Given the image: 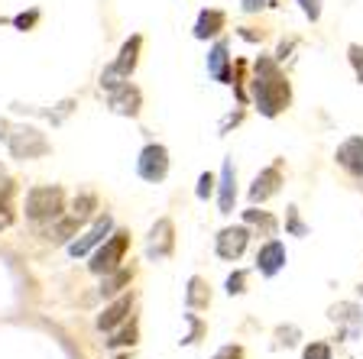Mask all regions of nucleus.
<instances>
[{"mask_svg": "<svg viewBox=\"0 0 363 359\" xmlns=\"http://www.w3.org/2000/svg\"><path fill=\"white\" fill-rule=\"evenodd\" d=\"M250 101L259 110V117L276 120L292 107V84L279 68L276 55H259L253 62V81H250Z\"/></svg>", "mask_w": 363, "mask_h": 359, "instance_id": "obj_1", "label": "nucleus"}, {"mask_svg": "<svg viewBox=\"0 0 363 359\" xmlns=\"http://www.w3.org/2000/svg\"><path fill=\"white\" fill-rule=\"evenodd\" d=\"M0 142L7 146V152L20 162L30 159H43L52 152V142L45 139V133L30 123H13V120H0Z\"/></svg>", "mask_w": 363, "mask_h": 359, "instance_id": "obj_2", "label": "nucleus"}, {"mask_svg": "<svg viewBox=\"0 0 363 359\" xmlns=\"http://www.w3.org/2000/svg\"><path fill=\"white\" fill-rule=\"evenodd\" d=\"M62 210H65L62 185H36L23 198V214L33 224H52L55 217H62Z\"/></svg>", "mask_w": 363, "mask_h": 359, "instance_id": "obj_3", "label": "nucleus"}, {"mask_svg": "<svg viewBox=\"0 0 363 359\" xmlns=\"http://www.w3.org/2000/svg\"><path fill=\"white\" fill-rule=\"evenodd\" d=\"M140 52H143V36H140V33H133V36H130L127 42L121 45L117 59H113L111 65L101 72V88H104V91H113L117 84L130 81V75H133L136 65H140Z\"/></svg>", "mask_w": 363, "mask_h": 359, "instance_id": "obj_4", "label": "nucleus"}, {"mask_svg": "<svg viewBox=\"0 0 363 359\" xmlns=\"http://www.w3.org/2000/svg\"><path fill=\"white\" fill-rule=\"evenodd\" d=\"M127 249H130V233L127 230H113L111 237L91 253L88 269L94 272V275H107V272L121 269L123 259H127Z\"/></svg>", "mask_w": 363, "mask_h": 359, "instance_id": "obj_5", "label": "nucleus"}, {"mask_svg": "<svg viewBox=\"0 0 363 359\" xmlns=\"http://www.w3.org/2000/svg\"><path fill=\"white\" fill-rule=\"evenodd\" d=\"M136 175L150 185H162L169 178V149L162 142H146L136 156Z\"/></svg>", "mask_w": 363, "mask_h": 359, "instance_id": "obj_6", "label": "nucleus"}, {"mask_svg": "<svg viewBox=\"0 0 363 359\" xmlns=\"http://www.w3.org/2000/svg\"><path fill=\"white\" fill-rule=\"evenodd\" d=\"M286 185V159H276L253 178L250 185V204H266L269 198H276Z\"/></svg>", "mask_w": 363, "mask_h": 359, "instance_id": "obj_7", "label": "nucleus"}, {"mask_svg": "<svg viewBox=\"0 0 363 359\" xmlns=\"http://www.w3.org/2000/svg\"><path fill=\"white\" fill-rule=\"evenodd\" d=\"M250 237H253V230H250L247 224L224 227V230H220L218 237H214V253H218V259H224V262H237L243 253H247Z\"/></svg>", "mask_w": 363, "mask_h": 359, "instance_id": "obj_8", "label": "nucleus"}, {"mask_svg": "<svg viewBox=\"0 0 363 359\" xmlns=\"http://www.w3.org/2000/svg\"><path fill=\"white\" fill-rule=\"evenodd\" d=\"M172 253H175V224H172V217H159L152 224L150 237H146V256L152 262H162Z\"/></svg>", "mask_w": 363, "mask_h": 359, "instance_id": "obj_9", "label": "nucleus"}, {"mask_svg": "<svg viewBox=\"0 0 363 359\" xmlns=\"http://www.w3.org/2000/svg\"><path fill=\"white\" fill-rule=\"evenodd\" d=\"M111 233H113V217H111V214H98V217H94V224H91L82 237L68 243V253L75 256V259H82V256H88L94 246H101Z\"/></svg>", "mask_w": 363, "mask_h": 359, "instance_id": "obj_10", "label": "nucleus"}, {"mask_svg": "<svg viewBox=\"0 0 363 359\" xmlns=\"http://www.w3.org/2000/svg\"><path fill=\"white\" fill-rule=\"evenodd\" d=\"M107 107L117 117H140V110H143V91L130 81L117 84L113 91H107Z\"/></svg>", "mask_w": 363, "mask_h": 359, "instance_id": "obj_11", "label": "nucleus"}, {"mask_svg": "<svg viewBox=\"0 0 363 359\" xmlns=\"http://www.w3.org/2000/svg\"><path fill=\"white\" fill-rule=\"evenodd\" d=\"M334 162L340 172H347L354 181H363V136H347L334 149Z\"/></svg>", "mask_w": 363, "mask_h": 359, "instance_id": "obj_12", "label": "nucleus"}, {"mask_svg": "<svg viewBox=\"0 0 363 359\" xmlns=\"http://www.w3.org/2000/svg\"><path fill=\"white\" fill-rule=\"evenodd\" d=\"M286 243H282V239H266L263 246L257 249V272L263 278H272V275H279L282 269H286Z\"/></svg>", "mask_w": 363, "mask_h": 359, "instance_id": "obj_13", "label": "nucleus"}, {"mask_svg": "<svg viewBox=\"0 0 363 359\" xmlns=\"http://www.w3.org/2000/svg\"><path fill=\"white\" fill-rule=\"evenodd\" d=\"M208 75L218 84H230V78H234V55H230V42L227 39H218L208 49Z\"/></svg>", "mask_w": 363, "mask_h": 359, "instance_id": "obj_14", "label": "nucleus"}, {"mask_svg": "<svg viewBox=\"0 0 363 359\" xmlns=\"http://www.w3.org/2000/svg\"><path fill=\"white\" fill-rule=\"evenodd\" d=\"M328 317H331L334 324H344L340 340H354L363 330V311H360V304H354V301H337V304H331L328 307Z\"/></svg>", "mask_w": 363, "mask_h": 359, "instance_id": "obj_15", "label": "nucleus"}, {"mask_svg": "<svg viewBox=\"0 0 363 359\" xmlns=\"http://www.w3.org/2000/svg\"><path fill=\"white\" fill-rule=\"evenodd\" d=\"M234 204H237V169H234V159H224L220 165V175H218V214H234Z\"/></svg>", "mask_w": 363, "mask_h": 359, "instance_id": "obj_16", "label": "nucleus"}, {"mask_svg": "<svg viewBox=\"0 0 363 359\" xmlns=\"http://www.w3.org/2000/svg\"><path fill=\"white\" fill-rule=\"evenodd\" d=\"M133 301H136L133 292H121V295H117V298L104 307V314L98 317V330L111 334V330H117L121 324H127V314L133 311Z\"/></svg>", "mask_w": 363, "mask_h": 359, "instance_id": "obj_17", "label": "nucleus"}, {"mask_svg": "<svg viewBox=\"0 0 363 359\" xmlns=\"http://www.w3.org/2000/svg\"><path fill=\"white\" fill-rule=\"evenodd\" d=\"M224 30H227V13H224V10L204 7L201 13H198V20H195V30H191V36L204 42V39H218Z\"/></svg>", "mask_w": 363, "mask_h": 359, "instance_id": "obj_18", "label": "nucleus"}, {"mask_svg": "<svg viewBox=\"0 0 363 359\" xmlns=\"http://www.w3.org/2000/svg\"><path fill=\"white\" fill-rule=\"evenodd\" d=\"M243 224L257 233V237H266V239H272L276 233H279V220L272 217L269 210H259L257 204H253L250 210H243Z\"/></svg>", "mask_w": 363, "mask_h": 359, "instance_id": "obj_19", "label": "nucleus"}, {"mask_svg": "<svg viewBox=\"0 0 363 359\" xmlns=\"http://www.w3.org/2000/svg\"><path fill=\"white\" fill-rule=\"evenodd\" d=\"M185 304H189V311H204V307H211V285L204 282L201 275L189 278V285H185Z\"/></svg>", "mask_w": 363, "mask_h": 359, "instance_id": "obj_20", "label": "nucleus"}, {"mask_svg": "<svg viewBox=\"0 0 363 359\" xmlns=\"http://www.w3.org/2000/svg\"><path fill=\"white\" fill-rule=\"evenodd\" d=\"M130 282H133V266H130V269L121 266V269L101 275V298H117L123 288H130Z\"/></svg>", "mask_w": 363, "mask_h": 359, "instance_id": "obj_21", "label": "nucleus"}, {"mask_svg": "<svg viewBox=\"0 0 363 359\" xmlns=\"http://www.w3.org/2000/svg\"><path fill=\"white\" fill-rule=\"evenodd\" d=\"M82 230V220L75 217V214H62V217L52 220V230H49V239H55V243H72V237Z\"/></svg>", "mask_w": 363, "mask_h": 359, "instance_id": "obj_22", "label": "nucleus"}, {"mask_svg": "<svg viewBox=\"0 0 363 359\" xmlns=\"http://www.w3.org/2000/svg\"><path fill=\"white\" fill-rule=\"evenodd\" d=\"M72 214H75L82 224L91 217H98V195H94V191H82V195L72 201Z\"/></svg>", "mask_w": 363, "mask_h": 359, "instance_id": "obj_23", "label": "nucleus"}, {"mask_svg": "<svg viewBox=\"0 0 363 359\" xmlns=\"http://www.w3.org/2000/svg\"><path fill=\"white\" fill-rule=\"evenodd\" d=\"M10 198H13V181L4 178L0 181V230H7L13 224V204H10Z\"/></svg>", "mask_w": 363, "mask_h": 359, "instance_id": "obj_24", "label": "nucleus"}, {"mask_svg": "<svg viewBox=\"0 0 363 359\" xmlns=\"http://www.w3.org/2000/svg\"><path fill=\"white\" fill-rule=\"evenodd\" d=\"M136 337H140V330H136V321H130V324H123L117 334H111L107 346H111V350H117V346H136Z\"/></svg>", "mask_w": 363, "mask_h": 359, "instance_id": "obj_25", "label": "nucleus"}, {"mask_svg": "<svg viewBox=\"0 0 363 359\" xmlns=\"http://www.w3.org/2000/svg\"><path fill=\"white\" fill-rule=\"evenodd\" d=\"M286 233L289 237H308L311 233V227L298 217V207H295V204H289L286 207Z\"/></svg>", "mask_w": 363, "mask_h": 359, "instance_id": "obj_26", "label": "nucleus"}, {"mask_svg": "<svg viewBox=\"0 0 363 359\" xmlns=\"http://www.w3.org/2000/svg\"><path fill=\"white\" fill-rule=\"evenodd\" d=\"M214 191H218V175H211V172H201V175H198V188H195V198H198V201H208Z\"/></svg>", "mask_w": 363, "mask_h": 359, "instance_id": "obj_27", "label": "nucleus"}, {"mask_svg": "<svg viewBox=\"0 0 363 359\" xmlns=\"http://www.w3.org/2000/svg\"><path fill=\"white\" fill-rule=\"evenodd\" d=\"M247 278L250 275L243 269H234L230 275H227V282H224V292L230 295V298H234V295H243V292H247Z\"/></svg>", "mask_w": 363, "mask_h": 359, "instance_id": "obj_28", "label": "nucleus"}, {"mask_svg": "<svg viewBox=\"0 0 363 359\" xmlns=\"http://www.w3.org/2000/svg\"><path fill=\"white\" fill-rule=\"evenodd\" d=\"M347 62H350V68H354L357 84H363V45L360 42H350L347 45Z\"/></svg>", "mask_w": 363, "mask_h": 359, "instance_id": "obj_29", "label": "nucleus"}, {"mask_svg": "<svg viewBox=\"0 0 363 359\" xmlns=\"http://www.w3.org/2000/svg\"><path fill=\"white\" fill-rule=\"evenodd\" d=\"M185 324H189V334L182 337V343H198V337H201L204 330H208V327H204V321L189 311V314H185Z\"/></svg>", "mask_w": 363, "mask_h": 359, "instance_id": "obj_30", "label": "nucleus"}, {"mask_svg": "<svg viewBox=\"0 0 363 359\" xmlns=\"http://www.w3.org/2000/svg\"><path fill=\"white\" fill-rule=\"evenodd\" d=\"M302 359H334V353H331V343H325V340H311V343L305 346Z\"/></svg>", "mask_w": 363, "mask_h": 359, "instance_id": "obj_31", "label": "nucleus"}, {"mask_svg": "<svg viewBox=\"0 0 363 359\" xmlns=\"http://www.w3.org/2000/svg\"><path fill=\"white\" fill-rule=\"evenodd\" d=\"M39 16H43V13H39V7H33V10H26V13H16L10 23H13V26H16L20 33H30L33 26L39 23Z\"/></svg>", "mask_w": 363, "mask_h": 359, "instance_id": "obj_32", "label": "nucleus"}, {"mask_svg": "<svg viewBox=\"0 0 363 359\" xmlns=\"http://www.w3.org/2000/svg\"><path fill=\"white\" fill-rule=\"evenodd\" d=\"M282 0H240L243 13H263V10H276Z\"/></svg>", "mask_w": 363, "mask_h": 359, "instance_id": "obj_33", "label": "nucleus"}, {"mask_svg": "<svg viewBox=\"0 0 363 359\" xmlns=\"http://www.w3.org/2000/svg\"><path fill=\"white\" fill-rule=\"evenodd\" d=\"M298 7H302V13L308 16L311 23H318L321 20V7H325V0H295Z\"/></svg>", "mask_w": 363, "mask_h": 359, "instance_id": "obj_34", "label": "nucleus"}, {"mask_svg": "<svg viewBox=\"0 0 363 359\" xmlns=\"http://www.w3.org/2000/svg\"><path fill=\"white\" fill-rule=\"evenodd\" d=\"M237 36L247 39V42H263V39H266V26H240V30H237Z\"/></svg>", "mask_w": 363, "mask_h": 359, "instance_id": "obj_35", "label": "nucleus"}, {"mask_svg": "<svg viewBox=\"0 0 363 359\" xmlns=\"http://www.w3.org/2000/svg\"><path fill=\"white\" fill-rule=\"evenodd\" d=\"M243 356H247V353H243L240 343H227V346H220L211 359H243Z\"/></svg>", "mask_w": 363, "mask_h": 359, "instance_id": "obj_36", "label": "nucleus"}, {"mask_svg": "<svg viewBox=\"0 0 363 359\" xmlns=\"http://www.w3.org/2000/svg\"><path fill=\"white\" fill-rule=\"evenodd\" d=\"M276 337H279V343L292 346L295 337H298V327H279V330H276Z\"/></svg>", "mask_w": 363, "mask_h": 359, "instance_id": "obj_37", "label": "nucleus"}, {"mask_svg": "<svg viewBox=\"0 0 363 359\" xmlns=\"http://www.w3.org/2000/svg\"><path fill=\"white\" fill-rule=\"evenodd\" d=\"M295 49V39H289V42H282L279 49H276V62H286L289 59V52Z\"/></svg>", "mask_w": 363, "mask_h": 359, "instance_id": "obj_38", "label": "nucleus"}, {"mask_svg": "<svg viewBox=\"0 0 363 359\" xmlns=\"http://www.w3.org/2000/svg\"><path fill=\"white\" fill-rule=\"evenodd\" d=\"M240 120H243V110L230 113V117H227V120H224V123H220V133H227V130H230V123H234V127H237V123H240Z\"/></svg>", "mask_w": 363, "mask_h": 359, "instance_id": "obj_39", "label": "nucleus"}, {"mask_svg": "<svg viewBox=\"0 0 363 359\" xmlns=\"http://www.w3.org/2000/svg\"><path fill=\"white\" fill-rule=\"evenodd\" d=\"M357 292H360V295H363V282H360V285H357Z\"/></svg>", "mask_w": 363, "mask_h": 359, "instance_id": "obj_40", "label": "nucleus"}, {"mask_svg": "<svg viewBox=\"0 0 363 359\" xmlns=\"http://www.w3.org/2000/svg\"><path fill=\"white\" fill-rule=\"evenodd\" d=\"M113 359H127V356H113Z\"/></svg>", "mask_w": 363, "mask_h": 359, "instance_id": "obj_41", "label": "nucleus"}]
</instances>
